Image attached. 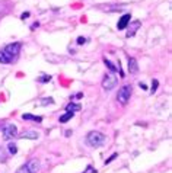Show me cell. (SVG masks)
Wrapping results in <instances>:
<instances>
[{"instance_id": "6da1fadb", "label": "cell", "mask_w": 172, "mask_h": 173, "mask_svg": "<svg viewBox=\"0 0 172 173\" xmlns=\"http://www.w3.org/2000/svg\"><path fill=\"white\" fill-rule=\"evenodd\" d=\"M105 141H106V137L99 131H90L86 135V143L90 147H101L105 144Z\"/></svg>"}, {"instance_id": "7a4b0ae2", "label": "cell", "mask_w": 172, "mask_h": 173, "mask_svg": "<svg viewBox=\"0 0 172 173\" xmlns=\"http://www.w3.org/2000/svg\"><path fill=\"white\" fill-rule=\"evenodd\" d=\"M131 92H133V87L130 86V85L122 86L120 90H118V93H117V101H118L121 105H127V102L130 101Z\"/></svg>"}, {"instance_id": "3957f363", "label": "cell", "mask_w": 172, "mask_h": 173, "mask_svg": "<svg viewBox=\"0 0 172 173\" xmlns=\"http://www.w3.org/2000/svg\"><path fill=\"white\" fill-rule=\"evenodd\" d=\"M1 134H3V138L4 140H13L16 138L17 135V127L15 124H7L6 127H3L1 130Z\"/></svg>"}, {"instance_id": "277c9868", "label": "cell", "mask_w": 172, "mask_h": 173, "mask_svg": "<svg viewBox=\"0 0 172 173\" xmlns=\"http://www.w3.org/2000/svg\"><path fill=\"white\" fill-rule=\"evenodd\" d=\"M117 82H118V80H117V77H115L114 74L106 73L102 79V87L105 90H112L114 87L117 86Z\"/></svg>"}, {"instance_id": "5b68a950", "label": "cell", "mask_w": 172, "mask_h": 173, "mask_svg": "<svg viewBox=\"0 0 172 173\" xmlns=\"http://www.w3.org/2000/svg\"><path fill=\"white\" fill-rule=\"evenodd\" d=\"M20 48H22V44H20V42H13V44L6 45L3 51L6 52V54H9L12 58L16 60V57L19 55V52H20Z\"/></svg>"}, {"instance_id": "8992f818", "label": "cell", "mask_w": 172, "mask_h": 173, "mask_svg": "<svg viewBox=\"0 0 172 173\" xmlns=\"http://www.w3.org/2000/svg\"><path fill=\"white\" fill-rule=\"evenodd\" d=\"M140 26H141V22H140V20H133V22H130V23L127 25V28H128V31H127V38L134 36L136 31H137Z\"/></svg>"}, {"instance_id": "52a82bcc", "label": "cell", "mask_w": 172, "mask_h": 173, "mask_svg": "<svg viewBox=\"0 0 172 173\" xmlns=\"http://www.w3.org/2000/svg\"><path fill=\"white\" fill-rule=\"evenodd\" d=\"M130 20H131V15H130V13H125V15H122V16H121V19L118 20V25H117V28H118L120 31L125 29V28H127V25L130 23Z\"/></svg>"}, {"instance_id": "ba28073f", "label": "cell", "mask_w": 172, "mask_h": 173, "mask_svg": "<svg viewBox=\"0 0 172 173\" xmlns=\"http://www.w3.org/2000/svg\"><path fill=\"white\" fill-rule=\"evenodd\" d=\"M128 71L133 73V74L138 73V64L136 58H128Z\"/></svg>"}, {"instance_id": "9c48e42d", "label": "cell", "mask_w": 172, "mask_h": 173, "mask_svg": "<svg viewBox=\"0 0 172 173\" xmlns=\"http://www.w3.org/2000/svg\"><path fill=\"white\" fill-rule=\"evenodd\" d=\"M15 61V58H12L9 54H6V52L3 51H0V63L1 64H10V63H13Z\"/></svg>"}, {"instance_id": "30bf717a", "label": "cell", "mask_w": 172, "mask_h": 173, "mask_svg": "<svg viewBox=\"0 0 172 173\" xmlns=\"http://www.w3.org/2000/svg\"><path fill=\"white\" fill-rule=\"evenodd\" d=\"M20 138H26V140H38L39 134L36 131H25L23 134H20Z\"/></svg>"}, {"instance_id": "8fae6325", "label": "cell", "mask_w": 172, "mask_h": 173, "mask_svg": "<svg viewBox=\"0 0 172 173\" xmlns=\"http://www.w3.org/2000/svg\"><path fill=\"white\" fill-rule=\"evenodd\" d=\"M22 119H23V121H35V122L42 121L41 117H35V115H32V114H23V115H22Z\"/></svg>"}, {"instance_id": "7c38bea8", "label": "cell", "mask_w": 172, "mask_h": 173, "mask_svg": "<svg viewBox=\"0 0 172 173\" xmlns=\"http://www.w3.org/2000/svg\"><path fill=\"white\" fill-rule=\"evenodd\" d=\"M103 63H105V66L111 70V71H118V70H120V63H118V67H117L112 61H109V60H106V58L103 60ZM120 73H121V70H120ZM122 74H124V73H121V76H122Z\"/></svg>"}, {"instance_id": "4fadbf2b", "label": "cell", "mask_w": 172, "mask_h": 173, "mask_svg": "<svg viewBox=\"0 0 172 173\" xmlns=\"http://www.w3.org/2000/svg\"><path fill=\"white\" fill-rule=\"evenodd\" d=\"M66 111H67V112H73V114H74V112L80 111V105L73 104V102H71V104H69L67 106H66Z\"/></svg>"}, {"instance_id": "5bb4252c", "label": "cell", "mask_w": 172, "mask_h": 173, "mask_svg": "<svg viewBox=\"0 0 172 173\" xmlns=\"http://www.w3.org/2000/svg\"><path fill=\"white\" fill-rule=\"evenodd\" d=\"M73 117H74V114H73V112H66L64 115H61V117H60V122H63V124H64V122L70 121Z\"/></svg>"}, {"instance_id": "9a60e30c", "label": "cell", "mask_w": 172, "mask_h": 173, "mask_svg": "<svg viewBox=\"0 0 172 173\" xmlns=\"http://www.w3.org/2000/svg\"><path fill=\"white\" fill-rule=\"evenodd\" d=\"M7 148H9V154H12V156H15V154L17 153V147H16V144H13V143H9Z\"/></svg>"}, {"instance_id": "2e32d148", "label": "cell", "mask_w": 172, "mask_h": 173, "mask_svg": "<svg viewBox=\"0 0 172 173\" xmlns=\"http://www.w3.org/2000/svg\"><path fill=\"white\" fill-rule=\"evenodd\" d=\"M51 80V76H48V74H42L41 77H38V82L39 83H48Z\"/></svg>"}, {"instance_id": "e0dca14e", "label": "cell", "mask_w": 172, "mask_h": 173, "mask_svg": "<svg viewBox=\"0 0 172 173\" xmlns=\"http://www.w3.org/2000/svg\"><path fill=\"white\" fill-rule=\"evenodd\" d=\"M54 104V99L52 98H45V99H41V105L42 106H47V105Z\"/></svg>"}, {"instance_id": "ac0fdd59", "label": "cell", "mask_w": 172, "mask_h": 173, "mask_svg": "<svg viewBox=\"0 0 172 173\" xmlns=\"http://www.w3.org/2000/svg\"><path fill=\"white\" fill-rule=\"evenodd\" d=\"M7 160V153L4 151V148L0 147V161H6Z\"/></svg>"}, {"instance_id": "d6986e66", "label": "cell", "mask_w": 172, "mask_h": 173, "mask_svg": "<svg viewBox=\"0 0 172 173\" xmlns=\"http://www.w3.org/2000/svg\"><path fill=\"white\" fill-rule=\"evenodd\" d=\"M16 173H31V170L28 169V166H26V164H23V166H20V167L17 169Z\"/></svg>"}, {"instance_id": "ffe728a7", "label": "cell", "mask_w": 172, "mask_h": 173, "mask_svg": "<svg viewBox=\"0 0 172 173\" xmlns=\"http://www.w3.org/2000/svg\"><path fill=\"white\" fill-rule=\"evenodd\" d=\"M157 86H159V82H157L156 79H153V82H152V87H150V92H152V93H155L156 89H157Z\"/></svg>"}, {"instance_id": "44dd1931", "label": "cell", "mask_w": 172, "mask_h": 173, "mask_svg": "<svg viewBox=\"0 0 172 173\" xmlns=\"http://www.w3.org/2000/svg\"><path fill=\"white\" fill-rule=\"evenodd\" d=\"M117 156H118V154H117V153H114V154H112L111 157H108V159L105 160V164H109V163H111V161H112V160H114V159H115Z\"/></svg>"}, {"instance_id": "7402d4cb", "label": "cell", "mask_w": 172, "mask_h": 173, "mask_svg": "<svg viewBox=\"0 0 172 173\" xmlns=\"http://www.w3.org/2000/svg\"><path fill=\"white\" fill-rule=\"evenodd\" d=\"M85 42H86L85 36H79V38H77V44H79V45H82V44H85Z\"/></svg>"}, {"instance_id": "603a6c76", "label": "cell", "mask_w": 172, "mask_h": 173, "mask_svg": "<svg viewBox=\"0 0 172 173\" xmlns=\"http://www.w3.org/2000/svg\"><path fill=\"white\" fill-rule=\"evenodd\" d=\"M83 173H95V170H93V167H92V166H87V167H86V170Z\"/></svg>"}, {"instance_id": "cb8c5ba5", "label": "cell", "mask_w": 172, "mask_h": 173, "mask_svg": "<svg viewBox=\"0 0 172 173\" xmlns=\"http://www.w3.org/2000/svg\"><path fill=\"white\" fill-rule=\"evenodd\" d=\"M26 17H29V12H25L20 15V19H26Z\"/></svg>"}, {"instance_id": "d4e9b609", "label": "cell", "mask_w": 172, "mask_h": 173, "mask_svg": "<svg viewBox=\"0 0 172 173\" xmlns=\"http://www.w3.org/2000/svg\"><path fill=\"white\" fill-rule=\"evenodd\" d=\"M82 96H83V93H77V95H76V96H73V98H76V99H80Z\"/></svg>"}, {"instance_id": "484cf974", "label": "cell", "mask_w": 172, "mask_h": 173, "mask_svg": "<svg viewBox=\"0 0 172 173\" xmlns=\"http://www.w3.org/2000/svg\"><path fill=\"white\" fill-rule=\"evenodd\" d=\"M138 86L141 87V89H144V90H146V89H147V86H146V85H144V83H140V85H138Z\"/></svg>"}]
</instances>
